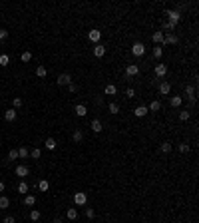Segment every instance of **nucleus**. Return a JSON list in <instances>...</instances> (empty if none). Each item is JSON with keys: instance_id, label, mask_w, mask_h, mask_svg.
<instances>
[{"instance_id": "f257e3e1", "label": "nucleus", "mask_w": 199, "mask_h": 223, "mask_svg": "<svg viewBox=\"0 0 199 223\" xmlns=\"http://www.w3.org/2000/svg\"><path fill=\"white\" fill-rule=\"evenodd\" d=\"M179 20H181V12H179V10H167V22L177 24Z\"/></svg>"}, {"instance_id": "f03ea898", "label": "nucleus", "mask_w": 199, "mask_h": 223, "mask_svg": "<svg viewBox=\"0 0 199 223\" xmlns=\"http://www.w3.org/2000/svg\"><path fill=\"white\" fill-rule=\"evenodd\" d=\"M86 201H88V195L84 191H76L74 193V203L76 205H86Z\"/></svg>"}, {"instance_id": "7ed1b4c3", "label": "nucleus", "mask_w": 199, "mask_h": 223, "mask_svg": "<svg viewBox=\"0 0 199 223\" xmlns=\"http://www.w3.org/2000/svg\"><path fill=\"white\" fill-rule=\"evenodd\" d=\"M132 54L133 56H143V54H146V46H143L142 42H136V44L132 46Z\"/></svg>"}, {"instance_id": "20e7f679", "label": "nucleus", "mask_w": 199, "mask_h": 223, "mask_svg": "<svg viewBox=\"0 0 199 223\" xmlns=\"http://www.w3.org/2000/svg\"><path fill=\"white\" fill-rule=\"evenodd\" d=\"M56 82H58V86H70V84H72V76H70V74H60Z\"/></svg>"}, {"instance_id": "39448f33", "label": "nucleus", "mask_w": 199, "mask_h": 223, "mask_svg": "<svg viewBox=\"0 0 199 223\" xmlns=\"http://www.w3.org/2000/svg\"><path fill=\"white\" fill-rule=\"evenodd\" d=\"M163 46H171V44H177V36L175 34H163Z\"/></svg>"}, {"instance_id": "423d86ee", "label": "nucleus", "mask_w": 199, "mask_h": 223, "mask_svg": "<svg viewBox=\"0 0 199 223\" xmlns=\"http://www.w3.org/2000/svg\"><path fill=\"white\" fill-rule=\"evenodd\" d=\"M88 38H90V42L98 44L100 38H102V32H100V30H90V32H88Z\"/></svg>"}, {"instance_id": "0eeeda50", "label": "nucleus", "mask_w": 199, "mask_h": 223, "mask_svg": "<svg viewBox=\"0 0 199 223\" xmlns=\"http://www.w3.org/2000/svg\"><path fill=\"white\" fill-rule=\"evenodd\" d=\"M165 74H167V66H165V64H155V76H157V78H163Z\"/></svg>"}, {"instance_id": "6e6552de", "label": "nucleus", "mask_w": 199, "mask_h": 223, "mask_svg": "<svg viewBox=\"0 0 199 223\" xmlns=\"http://www.w3.org/2000/svg\"><path fill=\"white\" fill-rule=\"evenodd\" d=\"M159 94H161V96L171 94V84H169V82H161V84H159Z\"/></svg>"}, {"instance_id": "1a4fd4ad", "label": "nucleus", "mask_w": 199, "mask_h": 223, "mask_svg": "<svg viewBox=\"0 0 199 223\" xmlns=\"http://www.w3.org/2000/svg\"><path fill=\"white\" fill-rule=\"evenodd\" d=\"M14 173H16L18 177H26V175H28V165H18V167L14 170Z\"/></svg>"}, {"instance_id": "9d476101", "label": "nucleus", "mask_w": 199, "mask_h": 223, "mask_svg": "<svg viewBox=\"0 0 199 223\" xmlns=\"http://www.w3.org/2000/svg\"><path fill=\"white\" fill-rule=\"evenodd\" d=\"M74 112H76V116H78V118H84L86 114H88V108L82 106V104H78L76 108H74Z\"/></svg>"}, {"instance_id": "9b49d317", "label": "nucleus", "mask_w": 199, "mask_h": 223, "mask_svg": "<svg viewBox=\"0 0 199 223\" xmlns=\"http://www.w3.org/2000/svg\"><path fill=\"white\" fill-rule=\"evenodd\" d=\"M4 119H6V122H14L16 119V110L14 108H10V110L4 112Z\"/></svg>"}, {"instance_id": "f8f14e48", "label": "nucleus", "mask_w": 199, "mask_h": 223, "mask_svg": "<svg viewBox=\"0 0 199 223\" xmlns=\"http://www.w3.org/2000/svg\"><path fill=\"white\" fill-rule=\"evenodd\" d=\"M126 74L130 76V78H132V76H137V74H139V68L136 66V64H130V66L126 68Z\"/></svg>"}, {"instance_id": "ddd939ff", "label": "nucleus", "mask_w": 199, "mask_h": 223, "mask_svg": "<svg viewBox=\"0 0 199 223\" xmlns=\"http://www.w3.org/2000/svg\"><path fill=\"white\" fill-rule=\"evenodd\" d=\"M181 102H183V98H181V96H171V98H169L171 108H179V106H181Z\"/></svg>"}, {"instance_id": "4468645a", "label": "nucleus", "mask_w": 199, "mask_h": 223, "mask_svg": "<svg viewBox=\"0 0 199 223\" xmlns=\"http://www.w3.org/2000/svg\"><path fill=\"white\" fill-rule=\"evenodd\" d=\"M34 203H36V195L26 193V195H24V205H26V207H32Z\"/></svg>"}, {"instance_id": "2eb2a0df", "label": "nucleus", "mask_w": 199, "mask_h": 223, "mask_svg": "<svg viewBox=\"0 0 199 223\" xmlns=\"http://www.w3.org/2000/svg\"><path fill=\"white\" fill-rule=\"evenodd\" d=\"M133 114H136L137 118H143V116H147L149 112H147V108H146V106H137L136 110H133Z\"/></svg>"}, {"instance_id": "dca6fc26", "label": "nucleus", "mask_w": 199, "mask_h": 223, "mask_svg": "<svg viewBox=\"0 0 199 223\" xmlns=\"http://www.w3.org/2000/svg\"><path fill=\"white\" fill-rule=\"evenodd\" d=\"M106 54V46H102V44H96V48H94V56L96 58H102Z\"/></svg>"}, {"instance_id": "f3484780", "label": "nucleus", "mask_w": 199, "mask_h": 223, "mask_svg": "<svg viewBox=\"0 0 199 223\" xmlns=\"http://www.w3.org/2000/svg\"><path fill=\"white\" fill-rule=\"evenodd\" d=\"M185 96L189 98L191 102H195V88H193V86H187V88H185Z\"/></svg>"}, {"instance_id": "a211bd4d", "label": "nucleus", "mask_w": 199, "mask_h": 223, "mask_svg": "<svg viewBox=\"0 0 199 223\" xmlns=\"http://www.w3.org/2000/svg\"><path fill=\"white\" fill-rule=\"evenodd\" d=\"M116 92H117V88H116L114 84H107L106 88H104V94H106V96H114Z\"/></svg>"}, {"instance_id": "6ab92c4d", "label": "nucleus", "mask_w": 199, "mask_h": 223, "mask_svg": "<svg viewBox=\"0 0 199 223\" xmlns=\"http://www.w3.org/2000/svg\"><path fill=\"white\" fill-rule=\"evenodd\" d=\"M159 110H161V104H159L157 100H153L152 104L147 106V112H159Z\"/></svg>"}, {"instance_id": "aec40b11", "label": "nucleus", "mask_w": 199, "mask_h": 223, "mask_svg": "<svg viewBox=\"0 0 199 223\" xmlns=\"http://www.w3.org/2000/svg\"><path fill=\"white\" fill-rule=\"evenodd\" d=\"M102 129H104V128H102V122H100V119H94V122H92V132L94 134H100Z\"/></svg>"}, {"instance_id": "412c9836", "label": "nucleus", "mask_w": 199, "mask_h": 223, "mask_svg": "<svg viewBox=\"0 0 199 223\" xmlns=\"http://www.w3.org/2000/svg\"><path fill=\"white\" fill-rule=\"evenodd\" d=\"M152 40H153V44H161L163 42V32H153Z\"/></svg>"}, {"instance_id": "4be33fe9", "label": "nucleus", "mask_w": 199, "mask_h": 223, "mask_svg": "<svg viewBox=\"0 0 199 223\" xmlns=\"http://www.w3.org/2000/svg\"><path fill=\"white\" fill-rule=\"evenodd\" d=\"M44 145H46V150H56V139L54 138H48L44 141Z\"/></svg>"}, {"instance_id": "5701e85b", "label": "nucleus", "mask_w": 199, "mask_h": 223, "mask_svg": "<svg viewBox=\"0 0 199 223\" xmlns=\"http://www.w3.org/2000/svg\"><path fill=\"white\" fill-rule=\"evenodd\" d=\"M66 215H68V219H72V221H74V219H78V209H76V207H70Z\"/></svg>"}, {"instance_id": "b1692460", "label": "nucleus", "mask_w": 199, "mask_h": 223, "mask_svg": "<svg viewBox=\"0 0 199 223\" xmlns=\"http://www.w3.org/2000/svg\"><path fill=\"white\" fill-rule=\"evenodd\" d=\"M10 205V199L6 197V195H0V209H6Z\"/></svg>"}, {"instance_id": "393cba45", "label": "nucleus", "mask_w": 199, "mask_h": 223, "mask_svg": "<svg viewBox=\"0 0 199 223\" xmlns=\"http://www.w3.org/2000/svg\"><path fill=\"white\" fill-rule=\"evenodd\" d=\"M159 150L163 151V154H169V151H171V144H169V141H163V144L159 145Z\"/></svg>"}, {"instance_id": "a878e982", "label": "nucleus", "mask_w": 199, "mask_h": 223, "mask_svg": "<svg viewBox=\"0 0 199 223\" xmlns=\"http://www.w3.org/2000/svg\"><path fill=\"white\" fill-rule=\"evenodd\" d=\"M161 54H163V48H161V46H155V48H153V58H155V60H159V58H161Z\"/></svg>"}, {"instance_id": "bb28decb", "label": "nucleus", "mask_w": 199, "mask_h": 223, "mask_svg": "<svg viewBox=\"0 0 199 223\" xmlns=\"http://www.w3.org/2000/svg\"><path fill=\"white\" fill-rule=\"evenodd\" d=\"M46 74H48V70L44 66H38L36 68V76H40V78H46Z\"/></svg>"}, {"instance_id": "cd10ccee", "label": "nucleus", "mask_w": 199, "mask_h": 223, "mask_svg": "<svg viewBox=\"0 0 199 223\" xmlns=\"http://www.w3.org/2000/svg\"><path fill=\"white\" fill-rule=\"evenodd\" d=\"M8 64H10V58H8V54H2V56H0V66H8Z\"/></svg>"}, {"instance_id": "c85d7f7f", "label": "nucleus", "mask_w": 199, "mask_h": 223, "mask_svg": "<svg viewBox=\"0 0 199 223\" xmlns=\"http://www.w3.org/2000/svg\"><path fill=\"white\" fill-rule=\"evenodd\" d=\"M40 155H42V151H40L38 148H34V150L30 151V157H32V160H40Z\"/></svg>"}, {"instance_id": "c756f323", "label": "nucleus", "mask_w": 199, "mask_h": 223, "mask_svg": "<svg viewBox=\"0 0 199 223\" xmlns=\"http://www.w3.org/2000/svg\"><path fill=\"white\" fill-rule=\"evenodd\" d=\"M48 187H50V183H48L46 179H42V181L38 183V189H40V191H48Z\"/></svg>"}, {"instance_id": "7c9ffc66", "label": "nucleus", "mask_w": 199, "mask_h": 223, "mask_svg": "<svg viewBox=\"0 0 199 223\" xmlns=\"http://www.w3.org/2000/svg\"><path fill=\"white\" fill-rule=\"evenodd\" d=\"M18 193H22V195H26L28 193V185L22 181V183H18Z\"/></svg>"}, {"instance_id": "2f4dec72", "label": "nucleus", "mask_w": 199, "mask_h": 223, "mask_svg": "<svg viewBox=\"0 0 199 223\" xmlns=\"http://www.w3.org/2000/svg\"><path fill=\"white\" fill-rule=\"evenodd\" d=\"M30 219H32V221H38V219H40V211H38V209H32V211H30Z\"/></svg>"}, {"instance_id": "473e14b6", "label": "nucleus", "mask_w": 199, "mask_h": 223, "mask_svg": "<svg viewBox=\"0 0 199 223\" xmlns=\"http://www.w3.org/2000/svg\"><path fill=\"white\" fill-rule=\"evenodd\" d=\"M18 157L26 160V157H28V148H20V150H18Z\"/></svg>"}, {"instance_id": "72a5a7b5", "label": "nucleus", "mask_w": 199, "mask_h": 223, "mask_svg": "<svg viewBox=\"0 0 199 223\" xmlns=\"http://www.w3.org/2000/svg\"><path fill=\"white\" fill-rule=\"evenodd\" d=\"M20 60H22V62H30V60H32V52H22Z\"/></svg>"}, {"instance_id": "f704fd0d", "label": "nucleus", "mask_w": 199, "mask_h": 223, "mask_svg": "<svg viewBox=\"0 0 199 223\" xmlns=\"http://www.w3.org/2000/svg\"><path fill=\"white\" fill-rule=\"evenodd\" d=\"M189 116H191V114L189 112H179V119H181V122H187V119H189Z\"/></svg>"}, {"instance_id": "c9c22d12", "label": "nucleus", "mask_w": 199, "mask_h": 223, "mask_svg": "<svg viewBox=\"0 0 199 223\" xmlns=\"http://www.w3.org/2000/svg\"><path fill=\"white\" fill-rule=\"evenodd\" d=\"M84 139V134L80 132V129H76V132H74V141H82Z\"/></svg>"}, {"instance_id": "e433bc0d", "label": "nucleus", "mask_w": 199, "mask_h": 223, "mask_svg": "<svg viewBox=\"0 0 199 223\" xmlns=\"http://www.w3.org/2000/svg\"><path fill=\"white\" fill-rule=\"evenodd\" d=\"M107 110H110V114H117V112H120V106H117V104H110Z\"/></svg>"}, {"instance_id": "4c0bfd02", "label": "nucleus", "mask_w": 199, "mask_h": 223, "mask_svg": "<svg viewBox=\"0 0 199 223\" xmlns=\"http://www.w3.org/2000/svg\"><path fill=\"white\" fill-rule=\"evenodd\" d=\"M94 215H96V211L92 207H86V217H88V219H94Z\"/></svg>"}, {"instance_id": "58836bf2", "label": "nucleus", "mask_w": 199, "mask_h": 223, "mask_svg": "<svg viewBox=\"0 0 199 223\" xmlns=\"http://www.w3.org/2000/svg\"><path fill=\"white\" fill-rule=\"evenodd\" d=\"M126 98H130V100H132V98H136V90H133V88H127V90H126Z\"/></svg>"}, {"instance_id": "ea45409f", "label": "nucleus", "mask_w": 199, "mask_h": 223, "mask_svg": "<svg viewBox=\"0 0 199 223\" xmlns=\"http://www.w3.org/2000/svg\"><path fill=\"white\" fill-rule=\"evenodd\" d=\"M179 151L181 154H187L189 151V144H179Z\"/></svg>"}, {"instance_id": "a19ab883", "label": "nucleus", "mask_w": 199, "mask_h": 223, "mask_svg": "<svg viewBox=\"0 0 199 223\" xmlns=\"http://www.w3.org/2000/svg\"><path fill=\"white\" fill-rule=\"evenodd\" d=\"M12 106H14V110H16V108H20V106H22V100H20V98H14V100H12Z\"/></svg>"}, {"instance_id": "79ce46f5", "label": "nucleus", "mask_w": 199, "mask_h": 223, "mask_svg": "<svg viewBox=\"0 0 199 223\" xmlns=\"http://www.w3.org/2000/svg\"><path fill=\"white\" fill-rule=\"evenodd\" d=\"M18 157V150H10V154H8V160H16Z\"/></svg>"}, {"instance_id": "37998d69", "label": "nucleus", "mask_w": 199, "mask_h": 223, "mask_svg": "<svg viewBox=\"0 0 199 223\" xmlns=\"http://www.w3.org/2000/svg\"><path fill=\"white\" fill-rule=\"evenodd\" d=\"M6 38H8V32L4 28H0V40H6Z\"/></svg>"}, {"instance_id": "c03bdc74", "label": "nucleus", "mask_w": 199, "mask_h": 223, "mask_svg": "<svg viewBox=\"0 0 199 223\" xmlns=\"http://www.w3.org/2000/svg\"><path fill=\"white\" fill-rule=\"evenodd\" d=\"M68 90H70V92H76V90H78V86H76V84H74V82H72V84H70V86H68Z\"/></svg>"}, {"instance_id": "a18cd8bd", "label": "nucleus", "mask_w": 199, "mask_h": 223, "mask_svg": "<svg viewBox=\"0 0 199 223\" xmlns=\"http://www.w3.org/2000/svg\"><path fill=\"white\" fill-rule=\"evenodd\" d=\"M4 223H16V221H14V217L8 215V217H4Z\"/></svg>"}, {"instance_id": "49530a36", "label": "nucleus", "mask_w": 199, "mask_h": 223, "mask_svg": "<svg viewBox=\"0 0 199 223\" xmlns=\"http://www.w3.org/2000/svg\"><path fill=\"white\" fill-rule=\"evenodd\" d=\"M6 189V185H4V181H0V191H4Z\"/></svg>"}, {"instance_id": "de8ad7c7", "label": "nucleus", "mask_w": 199, "mask_h": 223, "mask_svg": "<svg viewBox=\"0 0 199 223\" xmlns=\"http://www.w3.org/2000/svg\"><path fill=\"white\" fill-rule=\"evenodd\" d=\"M52 223H62V219H54V221H52Z\"/></svg>"}]
</instances>
